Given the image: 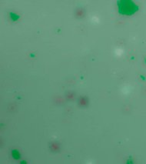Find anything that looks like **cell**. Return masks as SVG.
<instances>
[{
	"mask_svg": "<svg viewBox=\"0 0 146 164\" xmlns=\"http://www.w3.org/2000/svg\"><path fill=\"white\" fill-rule=\"evenodd\" d=\"M50 149L53 152H58L60 150V145L56 142L52 143L51 145H50Z\"/></svg>",
	"mask_w": 146,
	"mask_h": 164,
	"instance_id": "2",
	"label": "cell"
},
{
	"mask_svg": "<svg viewBox=\"0 0 146 164\" xmlns=\"http://www.w3.org/2000/svg\"><path fill=\"white\" fill-rule=\"evenodd\" d=\"M75 16L79 18H81V17H83L85 16V10L81 8H79V9H77L76 11H75Z\"/></svg>",
	"mask_w": 146,
	"mask_h": 164,
	"instance_id": "3",
	"label": "cell"
},
{
	"mask_svg": "<svg viewBox=\"0 0 146 164\" xmlns=\"http://www.w3.org/2000/svg\"><path fill=\"white\" fill-rule=\"evenodd\" d=\"M75 97V95L73 92H68L66 94V99L68 100H73Z\"/></svg>",
	"mask_w": 146,
	"mask_h": 164,
	"instance_id": "4",
	"label": "cell"
},
{
	"mask_svg": "<svg viewBox=\"0 0 146 164\" xmlns=\"http://www.w3.org/2000/svg\"><path fill=\"white\" fill-rule=\"evenodd\" d=\"M56 100V103H58V104H61V103H63V99H62V98H60V97H57V99H55Z\"/></svg>",
	"mask_w": 146,
	"mask_h": 164,
	"instance_id": "5",
	"label": "cell"
},
{
	"mask_svg": "<svg viewBox=\"0 0 146 164\" xmlns=\"http://www.w3.org/2000/svg\"><path fill=\"white\" fill-rule=\"evenodd\" d=\"M88 103H89V100L85 96H81L79 99V104L80 106L85 107L88 106Z\"/></svg>",
	"mask_w": 146,
	"mask_h": 164,
	"instance_id": "1",
	"label": "cell"
}]
</instances>
